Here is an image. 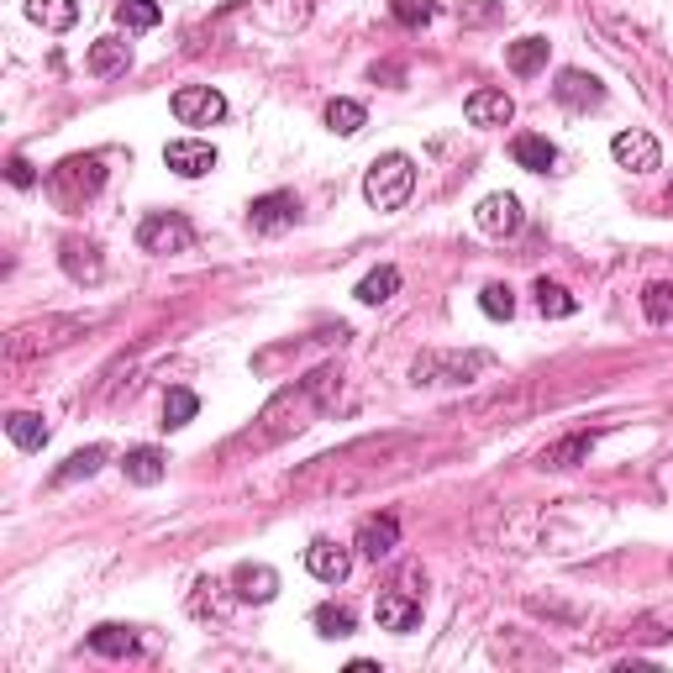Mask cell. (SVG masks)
<instances>
[{
	"label": "cell",
	"instance_id": "cell-1",
	"mask_svg": "<svg viewBox=\"0 0 673 673\" xmlns=\"http://www.w3.org/2000/svg\"><path fill=\"white\" fill-rule=\"evenodd\" d=\"M410 190H416V164L405 158V153H384V158H373V168L364 174V201L373 211H401L410 201Z\"/></svg>",
	"mask_w": 673,
	"mask_h": 673
},
{
	"label": "cell",
	"instance_id": "cell-11",
	"mask_svg": "<svg viewBox=\"0 0 673 673\" xmlns=\"http://www.w3.org/2000/svg\"><path fill=\"white\" fill-rule=\"evenodd\" d=\"M395 547H401V521H395V516H369V521L358 526V553H364V558L379 563V558H390Z\"/></svg>",
	"mask_w": 673,
	"mask_h": 673
},
{
	"label": "cell",
	"instance_id": "cell-15",
	"mask_svg": "<svg viewBox=\"0 0 673 673\" xmlns=\"http://www.w3.org/2000/svg\"><path fill=\"white\" fill-rule=\"evenodd\" d=\"M547 37H516L510 48H505V64H510V74H521V79H532V74H542L547 68Z\"/></svg>",
	"mask_w": 673,
	"mask_h": 673
},
{
	"label": "cell",
	"instance_id": "cell-23",
	"mask_svg": "<svg viewBox=\"0 0 673 673\" xmlns=\"http://www.w3.org/2000/svg\"><path fill=\"white\" fill-rule=\"evenodd\" d=\"M116 22H122L127 33H153V27L164 22V11H158V0H122V5H116Z\"/></svg>",
	"mask_w": 673,
	"mask_h": 673
},
{
	"label": "cell",
	"instance_id": "cell-9",
	"mask_svg": "<svg viewBox=\"0 0 673 673\" xmlns=\"http://www.w3.org/2000/svg\"><path fill=\"white\" fill-rule=\"evenodd\" d=\"M473 221H479V232L484 237L521 232V201H516V195H484L479 211H473Z\"/></svg>",
	"mask_w": 673,
	"mask_h": 673
},
{
	"label": "cell",
	"instance_id": "cell-2",
	"mask_svg": "<svg viewBox=\"0 0 673 673\" xmlns=\"http://www.w3.org/2000/svg\"><path fill=\"white\" fill-rule=\"evenodd\" d=\"M101 185H105V168H101L96 153H90V158H85V153H79V158H64V164L48 174V195L64 205V211L85 205L96 190H101Z\"/></svg>",
	"mask_w": 673,
	"mask_h": 673
},
{
	"label": "cell",
	"instance_id": "cell-13",
	"mask_svg": "<svg viewBox=\"0 0 673 673\" xmlns=\"http://www.w3.org/2000/svg\"><path fill=\"white\" fill-rule=\"evenodd\" d=\"M232 584H237V600H274L279 595V573L269 569V563H242V569L232 573Z\"/></svg>",
	"mask_w": 673,
	"mask_h": 673
},
{
	"label": "cell",
	"instance_id": "cell-32",
	"mask_svg": "<svg viewBox=\"0 0 673 673\" xmlns=\"http://www.w3.org/2000/svg\"><path fill=\"white\" fill-rule=\"evenodd\" d=\"M479 310H484L490 321H510V310H516V295H510V284H484V295H479Z\"/></svg>",
	"mask_w": 673,
	"mask_h": 673
},
{
	"label": "cell",
	"instance_id": "cell-31",
	"mask_svg": "<svg viewBox=\"0 0 673 673\" xmlns=\"http://www.w3.org/2000/svg\"><path fill=\"white\" fill-rule=\"evenodd\" d=\"M642 310H647V321H652V327H669V321H673V284H647Z\"/></svg>",
	"mask_w": 673,
	"mask_h": 673
},
{
	"label": "cell",
	"instance_id": "cell-14",
	"mask_svg": "<svg viewBox=\"0 0 673 673\" xmlns=\"http://www.w3.org/2000/svg\"><path fill=\"white\" fill-rule=\"evenodd\" d=\"M373 615H379L384 632H416L421 626V600H410V595H379Z\"/></svg>",
	"mask_w": 673,
	"mask_h": 673
},
{
	"label": "cell",
	"instance_id": "cell-7",
	"mask_svg": "<svg viewBox=\"0 0 673 673\" xmlns=\"http://www.w3.org/2000/svg\"><path fill=\"white\" fill-rule=\"evenodd\" d=\"M164 164L179 174V179H201L216 168V148L201 142V137H179V142H168L164 148Z\"/></svg>",
	"mask_w": 673,
	"mask_h": 673
},
{
	"label": "cell",
	"instance_id": "cell-34",
	"mask_svg": "<svg viewBox=\"0 0 673 673\" xmlns=\"http://www.w3.org/2000/svg\"><path fill=\"white\" fill-rule=\"evenodd\" d=\"M5 179H11V185H16V190H33V185H37L33 164H27V158H22V153H16V158H11V164H5Z\"/></svg>",
	"mask_w": 673,
	"mask_h": 673
},
{
	"label": "cell",
	"instance_id": "cell-5",
	"mask_svg": "<svg viewBox=\"0 0 673 673\" xmlns=\"http://www.w3.org/2000/svg\"><path fill=\"white\" fill-rule=\"evenodd\" d=\"M295 221H301V201H295L290 190H269V195H258V201L247 205V227L258 237L290 232Z\"/></svg>",
	"mask_w": 673,
	"mask_h": 673
},
{
	"label": "cell",
	"instance_id": "cell-35",
	"mask_svg": "<svg viewBox=\"0 0 673 673\" xmlns=\"http://www.w3.org/2000/svg\"><path fill=\"white\" fill-rule=\"evenodd\" d=\"M669 205H673V195H669Z\"/></svg>",
	"mask_w": 673,
	"mask_h": 673
},
{
	"label": "cell",
	"instance_id": "cell-22",
	"mask_svg": "<svg viewBox=\"0 0 673 673\" xmlns=\"http://www.w3.org/2000/svg\"><path fill=\"white\" fill-rule=\"evenodd\" d=\"M364 122H369V111L358 101H347V96H336V101H327V127H332L336 137H353L364 132Z\"/></svg>",
	"mask_w": 673,
	"mask_h": 673
},
{
	"label": "cell",
	"instance_id": "cell-19",
	"mask_svg": "<svg viewBox=\"0 0 673 673\" xmlns=\"http://www.w3.org/2000/svg\"><path fill=\"white\" fill-rule=\"evenodd\" d=\"M122 469H127V479H132V484H142V490H148V484H158V479L168 473V458L158 453V447H132Z\"/></svg>",
	"mask_w": 673,
	"mask_h": 673
},
{
	"label": "cell",
	"instance_id": "cell-8",
	"mask_svg": "<svg viewBox=\"0 0 673 673\" xmlns=\"http://www.w3.org/2000/svg\"><path fill=\"white\" fill-rule=\"evenodd\" d=\"M553 96L569 105V111H595V105L606 101V85L595 74H584V68H563L558 85H553Z\"/></svg>",
	"mask_w": 673,
	"mask_h": 673
},
{
	"label": "cell",
	"instance_id": "cell-3",
	"mask_svg": "<svg viewBox=\"0 0 673 673\" xmlns=\"http://www.w3.org/2000/svg\"><path fill=\"white\" fill-rule=\"evenodd\" d=\"M190 242H195V227L185 216H174V211H153L137 227V247L142 253H190Z\"/></svg>",
	"mask_w": 673,
	"mask_h": 673
},
{
	"label": "cell",
	"instance_id": "cell-25",
	"mask_svg": "<svg viewBox=\"0 0 673 673\" xmlns=\"http://www.w3.org/2000/svg\"><path fill=\"white\" fill-rule=\"evenodd\" d=\"M64 269L85 284H101V258H96L90 242H64Z\"/></svg>",
	"mask_w": 673,
	"mask_h": 673
},
{
	"label": "cell",
	"instance_id": "cell-26",
	"mask_svg": "<svg viewBox=\"0 0 673 673\" xmlns=\"http://www.w3.org/2000/svg\"><path fill=\"white\" fill-rule=\"evenodd\" d=\"M589 447H595V432H579V437L547 447V453H542V469H573V458H584Z\"/></svg>",
	"mask_w": 673,
	"mask_h": 673
},
{
	"label": "cell",
	"instance_id": "cell-12",
	"mask_svg": "<svg viewBox=\"0 0 673 673\" xmlns=\"http://www.w3.org/2000/svg\"><path fill=\"white\" fill-rule=\"evenodd\" d=\"M464 116H469L473 127H505L516 116V101L505 90H473L469 101H464Z\"/></svg>",
	"mask_w": 673,
	"mask_h": 673
},
{
	"label": "cell",
	"instance_id": "cell-21",
	"mask_svg": "<svg viewBox=\"0 0 673 673\" xmlns=\"http://www.w3.org/2000/svg\"><path fill=\"white\" fill-rule=\"evenodd\" d=\"M90 652H101V658H132L137 652L132 626H96L90 632Z\"/></svg>",
	"mask_w": 673,
	"mask_h": 673
},
{
	"label": "cell",
	"instance_id": "cell-33",
	"mask_svg": "<svg viewBox=\"0 0 673 673\" xmlns=\"http://www.w3.org/2000/svg\"><path fill=\"white\" fill-rule=\"evenodd\" d=\"M390 11H395L401 27H427L437 16V0H390Z\"/></svg>",
	"mask_w": 673,
	"mask_h": 673
},
{
	"label": "cell",
	"instance_id": "cell-4",
	"mask_svg": "<svg viewBox=\"0 0 673 673\" xmlns=\"http://www.w3.org/2000/svg\"><path fill=\"white\" fill-rule=\"evenodd\" d=\"M174 116H179V127H216L227 116V96L211 85H185V90H174Z\"/></svg>",
	"mask_w": 673,
	"mask_h": 673
},
{
	"label": "cell",
	"instance_id": "cell-6",
	"mask_svg": "<svg viewBox=\"0 0 673 673\" xmlns=\"http://www.w3.org/2000/svg\"><path fill=\"white\" fill-rule=\"evenodd\" d=\"M610 158L621 168H632V174H652V168L663 164V148H658V137L642 132V127H632V132H615V142H610Z\"/></svg>",
	"mask_w": 673,
	"mask_h": 673
},
{
	"label": "cell",
	"instance_id": "cell-27",
	"mask_svg": "<svg viewBox=\"0 0 673 673\" xmlns=\"http://www.w3.org/2000/svg\"><path fill=\"white\" fill-rule=\"evenodd\" d=\"M101 464H105V447H79V453L68 458L64 469L53 473V484H74V479H90V473L101 469Z\"/></svg>",
	"mask_w": 673,
	"mask_h": 673
},
{
	"label": "cell",
	"instance_id": "cell-30",
	"mask_svg": "<svg viewBox=\"0 0 673 673\" xmlns=\"http://www.w3.org/2000/svg\"><path fill=\"white\" fill-rule=\"evenodd\" d=\"M537 310H542V316H573L579 301H573L563 284H547V279H537Z\"/></svg>",
	"mask_w": 673,
	"mask_h": 673
},
{
	"label": "cell",
	"instance_id": "cell-28",
	"mask_svg": "<svg viewBox=\"0 0 673 673\" xmlns=\"http://www.w3.org/2000/svg\"><path fill=\"white\" fill-rule=\"evenodd\" d=\"M195 410H201V401L190 395V390H168L164 395V427L174 432V427H190L195 421Z\"/></svg>",
	"mask_w": 673,
	"mask_h": 673
},
{
	"label": "cell",
	"instance_id": "cell-10",
	"mask_svg": "<svg viewBox=\"0 0 673 673\" xmlns=\"http://www.w3.org/2000/svg\"><path fill=\"white\" fill-rule=\"evenodd\" d=\"M347 569H353L347 547H336V542H310V547H305V573H310V579H321V584H342Z\"/></svg>",
	"mask_w": 673,
	"mask_h": 673
},
{
	"label": "cell",
	"instance_id": "cell-24",
	"mask_svg": "<svg viewBox=\"0 0 673 673\" xmlns=\"http://www.w3.org/2000/svg\"><path fill=\"white\" fill-rule=\"evenodd\" d=\"M395 290H401V269H395V264H379V269L358 284V301H364V305H384Z\"/></svg>",
	"mask_w": 673,
	"mask_h": 673
},
{
	"label": "cell",
	"instance_id": "cell-20",
	"mask_svg": "<svg viewBox=\"0 0 673 673\" xmlns=\"http://www.w3.org/2000/svg\"><path fill=\"white\" fill-rule=\"evenodd\" d=\"M132 64V48L122 42V37H101L96 48H90V74H122V68Z\"/></svg>",
	"mask_w": 673,
	"mask_h": 673
},
{
	"label": "cell",
	"instance_id": "cell-18",
	"mask_svg": "<svg viewBox=\"0 0 673 673\" xmlns=\"http://www.w3.org/2000/svg\"><path fill=\"white\" fill-rule=\"evenodd\" d=\"M5 437L16 442L22 453H37V447L48 442V421L33 416V410H11V416H5Z\"/></svg>",
	"mask_w": 673,
	"mask_h": 673
},
{
	"label": "cell",
	"instance_id": "cell-16",
	"mask_svg": "<svg viewBox=\"0 0 673 673\" xmlns=\"http://www.w3.org/2000/svg\"><path fill=\"white\" fill-rule=\"evenodd\" d=\"M510 158H516L521 168H532V174H547V168L558 164V148H553L542 132H521L516 142H510Z\"/></svg>",
	"mask_w": 673,
	"mask_h": 673
},
{
	"label": "cell",
	"instance_id": "cell-17",
	"mask_svg": "<svg viewBox=\"0 0 673 673\" xmlns=\"http://www.w3.org/2000/svg\"><path fill=\"white\" fill-rule=\"evenodd\" d=\"M27 16L42 33H68L79 22V0H27Z\"/></svg>",
	"mask_w": 673,
	"mask_h": 673
},
{
	"label": "cell",
	"instance_id": "cell-29",
	"mask_svg": "<svg viewBox=\"0 0 673 673\" xmlns=\"http://www.w3.org/2000/svg\"><path fill=\"white\" fill-rule=\"evenodd\" d=\"M310 621H316V632H321V637H353V610H347V606H316Z\"/></svg>",
	"mask_w": 673,
	"mask_h": 673
}]
</instances>
